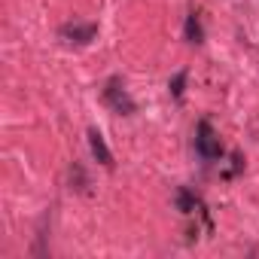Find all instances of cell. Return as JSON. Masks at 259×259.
<instances>
[{"label": "cell", "mask_w": 259, "mask_h": 259, "mask_svg": "<svg viewBox=\"0 0 259 259\" xmlns=\"http://www.w3.org/2000/svg\"><path fill=\"white\" fill-rule=\"evenodd\" d=\"M104 104H107L113 113H122V116H132V113L138 110L135 98L128 95V89H125V82H122L119 76H110V79L104 82Z\"/></svg>", "instance_id": "1"}, {"label": "cell", "mask_w": 259, "mask_h": 259, "mask_svg": "<svg viewBox=\"0 0 259 259\" xmlns=\"http://www.w3.org/2000/svg\"><path fill=\"white\" fill-rule=\"evenodd\" d=\"M89 147H92L95 159L104 168H113V153H110V147H107V141H104V135L98 132V128H89Z\"/></svg>", "instance_id": "4"}, {"label": "cell", "mask_w": 259, "mask_h": 259, "mask_svg": "<svg viewBox=\"0 0 259 259\" xmlns=\"http://www.w3.org/2000/svg\"><path fill=\"white\" fill-rule=\"evenodd\" d=\"M177 207H180L183 213H192V210H198V207H201V201H198V195H195V192H189V189L183 186V189H177Z\"/></svg>", "instance_id": "6"}, {"label": "cell", "mask_w": 259, "mask_h": 259, "mask_svg": "<svg viewBox=\"0 0 259 259\" xmlns=\"http://www.w3.org/2000/svg\"><path fill=\"white\" fill-rule=\"evenodd\" d=\"M58 37L64 43H73V46H85L98 37V25H79V22H70V25H61Z\"/></svg>", "instance_id": "3"}, {"label": "cell", "mask_w": 259, "mask_h": 259, "mask_svg": "<svg viewBox=\"0 0 259 259\" xmlns=\"http://www.w3.org/2000/svg\"><path fill=\"white\" fill-rule=\"evenodd\" d=\"M195 153H198L204 162L223 159V141H220V135L213 132V125H210L207 119H201L198 128H195Z\"/></svg>", "instance_id": "2"}, {"label": "cell", "mask_w": 259, "mask_h": 259, "mask_svg": "<svg viewBox=\"0 0 259 259\" xmlns=\"http://www.w3.org/2000/svg\"><path fill=\"white\" fill-rule=\"evenodd\" d=\"M70 183H73L70 189H79V192L85 189V174H82V168H79V165H73V168H70Z\"/></svg>", "instance_id": "8"}, {"label": "cell", "mask_w": 259, "mask_h": 259, "mask_svg": "<svg viewBox=\"0 0 259 259\" xmlns=\"http://www.w3.org/2000/svg\"><path fill=\"white\" fill-rule=\"evenodd\" d=\"M186 40L189 43H204V28H201V19H198V13H189L186 16Z\"/></svg>", "instance_id": "5"}, {"label": "cell", "mask_w": 259, "mask_h": 259, "mask_svg": "<svg viewBox=\"0 0 259 259\" xmlns=\"http://www.w3.org/2000/svg\"><path fill=\"white\" fill-rule=\"evenodd\" d=\"M168 89H171V95H174V98L180 101V98H183V92H186V70H177V73L171 76Z\"/></svg>", "instance_id": "7"}]
</instances>
